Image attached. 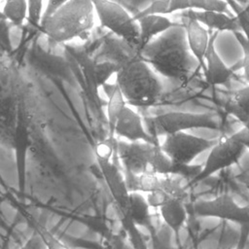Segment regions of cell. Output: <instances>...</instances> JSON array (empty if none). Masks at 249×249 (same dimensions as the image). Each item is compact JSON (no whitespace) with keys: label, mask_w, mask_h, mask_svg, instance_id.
I'll list each match as a JSON object with an SVG mask.
<instances>
[{"label":"cell","mask_w":249,"mask_h":249,"mask_svg":"<svg viewBox=\"0 0 249 249\" xmlns=\"http://www.w3.org/2000/svg\"><path fill=\"white\" fill-rule=\"evenodd\" d=\"M139 55L160 77L183 85L189 82L197 64L188 47L182 23L158 36L139 52Z\"/></svg>","instance_id":"cell-1"},{"label":"cell","mask_w":249,"mask_h":249,"mask_svg":"<svg viewBox=\"0 0 249 249\" xmlns=\"http://www.w3.org/2000/svg\"><path fill=\"white\" fill-rule=\"evenodd\" d=\"M116 84L126 103L132 107H150L160 99L163 85L160 76L135 53L118 70Z\"/></svg>","instance_id":"cell-2"},{"label":"cell","mask_w":249,"mask_h":249,"mask_svg":"<svg viewBox=\"0 0 249 249\" xmlns=\"http://www.w3.org/2000/svg\"><path fill=\"white\" fill-rule=\"evenodd\" d=\"M94 14L90 0H69L43 19L41 33L55 44L85 39L93 28Z\"/></svg>","instance_id":"cell-3"},{"label":"cell","mask_w":249,"mask_h":249,"mask_svg":"<svg viewBox=\"0 0 249 249\" xmlns=\"http://www.w3.org/2000/svg\"><path fill=\"white\" fill-rule=\"evenodd\" d=\"M249 141V132L246 128L224 135L212 146L207 159L200 171L190 181V186H194L216 172L236 164L247 150L246 143Z\"/></svg>","instance_id":"cell-4"},{"label":"cell","mask_w":249,"mask_h":249,"mask_svg":"<svg viewBox=\"0 0 249 249\" xmlns=\"http://www.w3.org/2000/svg\"><path fill=\"white\" fill-rule=\"evenodd\" d=\"M149 133L157 138L168 134L187 131L194 128L218 129L219 125L212 113H189L172 111L160 114L146 120Z\"/></svg>","instance_id":"cell-5"},{"label":"cell","mask_w":249,"mask_h":249,"mask_svg":"<svg viewBox=\"0 0 249 249\" xmlns=\"http://www.w3.org/2000/svg\"><path fill=\"white\" fill-rule=\"evenodd\" d=\"M90 2L100 25L137 49L139 26L134 17L112 0H90Z\"/></svg>","instance_id":"cell-6"},{"label":"cell","mask_w":249,"mask_h":249,"mask_svg":"<svg viewBox=\"0 0 249 249\" xmlns=\"http://www.w3.org/2000/svg\"><path fill=\"white\" fill-rule=\"evenodd\" d=\"M216 140H209L180 131L164 136L160 145L163 153L171 160L173 164L186 167L203 152L210 150Z\"/></svg>","instance_id":"cell-7"},{"label":"cell","mask_w":249,"mask_h":249,"mask_svg":"<svg viewBox=\"0 0 249 249\" xmlns=\"http://www.w3.org/2000/svg\"><path fill=\"white\" fill-rule=\"evenodd\" d=\"M196 216L202 218H218L238 224L249 225V207L240 206L228 194L212 199L197 200L193 205Z\"/></svg>","instance_id":"cell-8"},{"label":"cell","mask_w":249,"mask_h":249,"mask_svg":"<svg viewBox=\"0 0 249 249\" xmlns=\"http://www.w3.org/2000/svg\"><path fill=\"white\" fill-rule=\"evenodd\" d=\"M228 7L225 0H154L146 8L133 15V17L137 19L148 15L167 16L175 12L190 10L226 12Z\"/></svg>","instance_id":"cell-9"},{"label":"cell","mask_w":249,"mask_h":249,"mask_svg":"<svg viewBox=\"0 0 249 249\" xmlns=\"http://www.w3.org/2000/svg\"><path fill=\"white\" fill-rule=\"evenodd\" d=\"M112 132L124 141L136 142L144 141L149 143H159L145 126L142 117L130 105H126L117 119Z\"/></svg>","instance_id":"cell-10"},{"label":"cell","mask_w":249,"mask_h":249,"mask_svg":"<svg viewBox=\"0 0 249 249\" xmlns=\"http://www.w3.org/2000/svg\"><path fill=\"white\" fill-rule=\"evenodd\" d=\"M156 144L158 143L120 141L118 143V153L125 172L140 174L149 171V161Z\"/></svg>","instance_id":"cell-11"},{"label":"cell","mask_w":249,"mask_h":249,"mask_svg":"<svg viewBox=\"0 0 249 249\" xmlns=\"http://www.w3.org/2000/svg\"><path fill=\"white\" fill-rule=\"evenodd\" d=\"M182 25L185 29L188 47L197 61L199 69L204 72V56L208 48L210 34L207 29L195 19L187 11L182 13Z\"/></svg>","instance_id":"cell-12"},{"label":"cell","mask_w":249,"mask_h":249,"mask_svg":"<svg viewBox=\"0 0 249 249\" xmlns=\"http://www.w3.org/2000/svg\"><path fill=\"white\" fill-rule=\"evenodd\" d=\"M217 33H210V40L204 56L205 70L203 74L206 83L212 87L227 84L233 73L232 69L226 65L216 51L215 39Z\"/></svg>","instance_id":"cell-13"},{"label":"cell","mask_w":249,"mask_h":249,"mask_svg":"<svg viewBox=\"0 0 249 249\" xmlns=\"http://www.w3.org/2000/svg\"><path fill=\"white\" fill-rule=\"evenodd\" d=\"M136 20L139 26V40L137 45L138 53L158 36L177 24L167 16L163 15H148L141 17Z\"/></svg>","instance_id":"cell-14"},{"label":"cell","mask_w":249,"mask_h":249,"mask_svg":"<svg viewBox=\"0 0 249 249\" xmlns=\"http://www.w3.org/2000/svg\"><path fill=\"white\" fill-rule=\"evenodd\" d=\"M187 12L200 24L206 26L210 30L216 32L231 31L232 33L240 31L236 18L227 15L226 12L201 10H190Z\"/></svg>","instance_id":"cell-15"},{"label":"cell","mask_w":249,"mask_h":249,"mask_svg":"<svg viewBox=\"0 0 249 249\" xmlns=\"http://www.w3.org/2000/svg\"><path fill=\"white\" fill-rule=\"evenodd\" d=\"M184 200V197H171L159 208L163 222L173 231L176 236L179 235L180 230L187 219Z\"/></svg>","instance_id":"cell-16"},{"label":"cell","mask_w":249,"mask_h":249,"mask_svg":"<svg viewBox=\"0 0 249 249\" xmlns=\"http://www.w3.org/2000/svg\"><path fill=\"white\" fill-rule=\"evenodd\" d=\"M150 205L147 198L138 192H129L127 196L126 211L132 223L136 225H148L150 222Z\"/></svg>","instance_id":"cell-17"},{"label":"cell","mask_w":249,"mask_h":249,"mask_svg":"<svg viewBox=\"0 0 249 249\" xmlns=\"http://www.w3.org/2000/svg\"><path fill=\"white\" fill-rule=\"evenodd\" d=\"M125 186L128 192H138L149 194L157 190L160 186L161 177L151 171L140 174L126 173Z\"/></svg>","instance_id":"cell-18"},{"label":"cell","mask_w":249,"mask_h":249,"mask_svg":"<svg viewBox=\"0 0 249 249\" xmlns=\"http://www.w3.org/2000/svg\"><path fill=\"white\" fill-rule=\"evenodd\" d=\"M224 109L237 121L249 116V86L232 92L225 102Z\"/></svg>","instance_id":"cell-19"},{"label":"cell","mask_w":249,"mask_h":249,"mask_svg":"<svg viewBox=\"0 0 249 249\" xmlns=\"http://www.w3.org/2000/svg\"><path fill=\"white\" fill-rule=\"evenodd\" d=\"M127 105L121 89L115 83L113 86H110V90L108 91V102H107V121L110 127V130H113L115 123L119 118L120 114L124 108Z\"/></svg>","instance_id":"cell-20"},{"label":"cell","mask_w":249,"mask_h":249,"mask_svg":"<svg viewBox=\"0 0 249 249\" xmlns=\"http://www.w3.org/2000/svg\"><path fill=\"white\" fill-rule=\"evenodd\" d=\"M3 13L12 26L22 28L27 18V0H5Z\"/></svg>","instance_id":"cell-21"},{"label":"cell","mask_w":249,"mask_h":249,"mask_svg":"<svg viewBox=\"0 0 249 249\" xmlns=\"http://www.w3.org/2000/svg\"><path fill=\"white\" fill-rule=\"evenodd\" d=\"M37 235L41 238L43 244L47 249H69L64 243H62L56 236H54L47 228L39 223H34Z\"/></svg>","instance_id":"cell-22"},{"label":"cell","mask_w":249,"mask_h":249,"mask_svg":"<svg viewBox=\"0 0 249 249\" xmlns=\"http://www.w3.org/2000/svg\"><path fill=\"white\" fill-rule=\"evenodd\" d=\"M11 23L0 8V48L9 53H14L11 38Z\"/></svg>","instance_id":"cell-23"},{"label":"cell","mask_w":249,"mask_h":249,"mask_svg":"<svg viewBox=\"0 0 249 249\" xmlns=\"http://www.w3.org/2000/svg\"><path fill=\"white\" fill-rule=\"evenodd\" d=\"M225 1L227 2L228 6L232 10V12L235 15V18L240 27V32L244 35V37L249 42V19L245 16L242 10V6L237 2H235L234 0H225Z\"/></svg>","instance_id":"cell-24"},{"label":"cell","mask_w":249,"mask_h":249,"mask_svg":"<svg viewBox=\"0 0 249 249\" xmlns=\"http://www.w3.org/2000/svg\"><path fill=\"white\" fill-rule=\"evenodd\" d=\"M233 34L243 51L241 67L243 69V76H244L245 80L249 83V42L247 41V39L244 37V35L240 31L234 32Z\"/></svg>","instance_id":"cell-25"},{"label":"cell","mask_w":249,"mask_h":249,"mask_svg":"<svg viewBox=\"0 0 249 249\" xmlns=\"http://www.w3.org/2000/svg\"><path fill=\"white\" fill-rule=\"evenodd\" d=\"M112 151H113V146L110 140H104L103 142H100L96 146V154H97V158L99 159V161L108 162L111 159Z\"/></svg>","instance_id":"cell-26"},{"label":"cell","mask_w":249,"mask_h":249,"mask_svg":"<svg viewBox=\"0 0 249 249\" xmlns=\"http://www.w3.org/2000/svg\"><path fill=\"white\" fill-rule=\"evenodd\" d=\"M249 241V225L240 226V232L236 245L232 249H246L247 243Z\"/></svg>","instance_id":"cell-27"},{"label":"cell","mask_w":249,"mask_h":249,"mask_svg":"<svg viewBox=\"0 0 249 249\" xmlns=\"http://www.w3.org/2000/svg\"><path fill=\"white\" fill-rule=\"evenodd\" d=\"M69 0H48V4H47V7L45 8V12H44L43 19L50 17L52 14H53L57 9H59L61 6H63Z\"/></svg>","instance_id":"cell-28"},{"label":"cell","mask_w":249,"mask_h":249,"mask_svg":"<svg viewBox=\"0 0 249 249\" xmlns=\"http://www.w3.org/2000/svg\"><path fill=\"white\" fill-rule=\"evenodd\" d=\"M43 245L44 244L38 235L29 238L19 249H42Z\"/></svg>","instance_id":"cell-29"},{"label":"cell","mask_w":249,"mask_h":249,"mask_svg":"<svg viewBox=\"0 0 249 249\" xmlns=\"http://www.w3.org/2000/svg\"><path fill=\"white\" fill-rule=\"evenodd\" d=\"M236 179L249 191V174H239L236 176Z\"/></svg>","instance_id":"cell-30"},{"label":"cell","mask_w":249,"mask_h":249,"mask_svg":"<svg viewBox=\"0 0 249 249\" xmlns=\"http://www.w3.org/2000/svg\"><path fill=\"white\" fill-rule=\"evenodd\" d=\"M238 122H239V123H241V124L243 125V127H244V128H246V129H247V131L249 132V116H247V117H244V118L240 119Z\"/></svg>","instance_id":"cell-31"},{"label":"cell","mask_w":249,"mask_h":249,"mask_svg":"<svg viewBox=\"0 0 249 249\" xmlns=\"http://www.w3.org/2000/svg\"><path fill=\"white\" fill-rule=\"evenodd\" d=\"M242 10H243L245 16L247 17V18L249 19V3L246 4V5H244V6H242Z\"/></svg>","instance_id":"cell-32"},{"label":"cell","mask_w":249,"mask_h":249,"mask_svg":"<svg viewBox=\"0 0 249 249\" xmlns=\"http://www.w3.org/2000/svg\"><path fill=\"white\" fill-rule=\"evenodd\" d=\"M234 1L237 2L238 4H240L241 6H244V5H246V4L249 3V0H234Z\"/></svg>","instance_id":"cell-33"},{"label":"cell","mask_w":249,"mask_h":249,"mask_svg":"<svg viewBox=\"0 0 249 249\" xmlns=\"http://www.w3.org/2000/svg\"><path fill=\"white\" fill-rule=\"evenodd\" d=\"M246 147H247V150H249V141L246 143Z\"/></svg>","instance_id":"cell-34"}]
</instances>
